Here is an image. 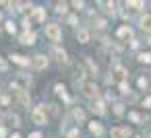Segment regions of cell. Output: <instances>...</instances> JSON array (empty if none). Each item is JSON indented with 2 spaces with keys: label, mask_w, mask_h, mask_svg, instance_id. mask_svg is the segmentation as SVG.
<instances>
[{
  "label": "cell",
  "mask_w": 151,
  "mask_h": 138,
  "mask_svg": "<svg viewBox=\"0 0 151 138\" xmlns=\"http://www.w3.org/2000/svg\"><path fill=\"white\" fill-rule=\"evenodd\" d=\"M81 93H83V97H87V99H97V95H99L95 83H83V85H81Z\"/></svg>",
  "instance_id": "cell-1"
},
{
  "label": "cell",
  "mask_w": 151,
  "mask_h": 138,
  "mask_svg": "<svg viewBox=\"0 0 151 138\" xmlns=\"http://www.w3.org/2000/svg\"><path fill=\"white\" fill-rule=\"evenodd\" d=\"M46 35H48V39H52V41H60V39H62L60 25H56V23H50V25L46 27Z\"/></svg>",
  "instance_id": "cell-2"
},
{
  "label": "cell",
  "mask_w": 151,
  "mask_h": 138,
  "mask_svg": "<svg viewBox=\"0 0 151 138\" xmlns=\"http://www.w3.org/2000/svg\"><path fill=\"white\" fill-rule=\"evenodd\" d=\"M31 120H33V124L42 126V124H46V122H48V115H46V111H44L42 107H37V109H33V113H31Z\"/></svg>",
  "instance_id": "cell-3"
},
{
  "label": "cell",
  "mask_w": 151,
  "mask_h": 138,
  "mask_svg": "<svg viewBox=\"0 0 151 138\" xmlns=\"http://www.w3.org/2000/svg\"><path fill=\"white\" fill-rule=\"evenodd\" d=\"M112 138H128L130 136V128H112Z\"/></svg>",
  "instance_id": "cell-4"
},
{
  "label": "cell",
  "mask_w": 151,
  "mask_h": 138,
  "mask_svg": "<svg viewBox=\"0 0 151 138\" xmlns=\"http://www.w3.org/2000/svg\"><path fill=\"white\" fill-rule=\"evenodd\" d=\"M33 66H35L37 70H44V68L48 66V58H46V56H42V54H40V56H35V58H33Z\"/></svg>",
  "instance_id": "cell-5"
},
{
  "label": "cell",
  "mask_w": 151,
  "mask_h": 138,
  "mask_svg": "<svg viewBox=\"0 0 151 138\" xmlns=\"http://www.w3.org/2000/svg\"><path fill=\"white\" fill-rule=\"evenodd\" d=\"M21 43H25V46H31V43H35V35H33L31 31H25V33L21 35Z\"/></svg>",
  "instance_id": "cell-6"
},
{
  "label": "cell",
  "mask_w": 151,
  "mask_h": 138,
  "mask_svg": "<svg viewBox=\"0 0 151 138\" xmlns=\"http://www.w3.org/2000/svg\"><path fill=\"white\" fill-rule=\"evenodd\" d=\"M33 19H35V21H46V11L40 9V6L33 9Z\"/></svg>",
  "instance_id": "cell-7"
},
{
  "label": "cell",
  "mask_w": 151,
  "mask_h": 138,
  "mask_svg": "<svg viewBox=\"0 0 151 138\" xmlns=\"http://www.w3.org/2000/svg\"><path fill=\"white\" fill-rule=\"evenodd\" d=\"M11 58H13V62H17L19 66H27V64H29V60H27L25 56H19V54H13Z\"/></svg>",
  "instance_id": "cell-8"
},
{
  "label": "cell",
  "mask_w": 151,
  "mask_h": 138,
  "mask_svg": "<svg viewBox=\"0 0 151 138\" xmlns=\"http://www.w3.org/2000/svg\"><path fill=\"white\" fill-rule=\"evenodd\" d=\"M77 39H79V43H87V41H89V31L81 29V31L77 33Z\"/></svg>",
  "instance_id": "cell-9"
},
{
  "label": "cell",
  "mask_w": 151,
  "mask_h": 138,
  "mask_svg": "<svg viewBox=\"0 0 151 138\" xmlns=\"http://www.w3.org/2000/svg\"><path fill=\"white\" fill-rule=\"evenodd\" d=\"M141 27L147 29V31H151V15H145V17L141 19Z\"/></svg>",
  "instance_id": "cell-10"
},
{
  "label": "cell",
  "mask_w": 151,
  "mask_h": 138,
  "mask_svg": "<svg viewBox=\"0 0 151 138\" xmlns=\"http://www.w3.org/2000/svg\"><path fill=\"white\" fill-rule=\"evenodd\" d=\"M89 130H91L93 134H101V132H104L101 124H97V122H91V124H89Z\"/></svg>",
  "instance_id": "cell-11"
},
{
  "label": "cell",
  "mask_w": 151,
  "mask_h": 138,
  "mask_svg": "<svg viewBox=\"0 0 151 138\" xmlns=\"http://www.w3.org/2000/svg\"><path fill=\"white\" fill-rule=\"evenodd\" d=\"M126 35L130 37V27H120L118 29V37H126Z\"/></svg>",
  "instance_id": "cell-12"
},
{
  "label": "cell",
  "mask_w": 151,
  "mask_h": 138,
  "mask_svg": "<svg viewBox=\"0 0 151 138\" xmlns=\"http://www.w3.org/2000/svg\"><path fill=\"white\" fill-rule=\"evenodd\" d=\"M93 111H97V113L101 115V113H106V105H104L101 101H97V103H95V107H93Z\"/></svg>",
  "instance_id": "cell-13"
},
{
  "label": "cell",
  "mask_w": 151,
  "mask_h": 138,
  "mask_svg": "<svg viewBox=\"0 0 151 138\" xmlns=\"http://www.w3.org/2000/svg\"><path fill=\"white\" fill-rule=\"evenodd\" d=\"M139 60H141V62H145V64H151V54H141V56H139Z\"/></svg>",
  "instance_id": "cell-14"
},
{
  "label": "cell",
  "mask_w": 151,
  "mask_h": 138,
  "mask_svg": "<svg viewBox=\"0 0 151 138\" xmlns=\"http://www.w3.org/2000/svg\"><path fill=\"white\" fill-rule=\"evenodd\" d=\"M75 117H77L79 122H83V120H85V113H83V109H75Z\"/></svg>",
  "instance_id": "cell-15"
},
{
  "label": "cell",
  "mask_w": 151,
  "mask_h": 138,
  "mask_svg": "<svg viewBox=\"0 0 151 138\" xmlns=\"http://www.w3.org/2000/svg\"><path fill=\"white\" fill-rule=\"evenodd\" d=\"M126 4H128V6H132V9H143V6H145L143 2H139V0H134V2H126Z\"/></svg>",
  "instance_id": "cell-16"
},
{
  "label": "cell",
  "mask_w": 151,
  "mask_h": 138,
  "mask_svg": "<svg viewBox=\"0 0 151 138\" xmlns=\"http://www.w3.org/2000/svg\"><path fill=\"white\" fill-rule=\"evenodd\" d=\"M56 11L64 15V13H66V4H64V2H58V4H56Z\"/></svg>",
  "instance_id": "cell-17"
},
{
  "label": "cell",
  "mask_w": 151,
  "mask_h": 138,
  "mask_svg": "<svg viewBox=\"0 0 151 138\" xmlns=\"http://www.w3.org/2000/svg\"><path fill=\"white\" fill-rule=\"evenodd\" d=\"M6 31H9V33H15V23H13V21L6 23Z\"/></svg>",
  "instance_id": "cell-18"
},
{
  "label": "cell",
  "mask_w": 151,
  "mask_h": 138,
  "mask_svg": "<svg viewBox=\"0 0 151 138\" xmlns=\"http://www.w3.org/2000/svg\"><path fill=\"white\" fill-rule=\"evenodd\" d=\"M64 91H66L64 85H56V93H58V95H64Z\"/></svg>",
  "instance_id": "cell-19"
},
{
  "label": "cell",
  "mask_w": 151,
  "mask_h": 138,
  "mask_svg": "<svg viewBox=\"0 0 151 138\" xmlns=\"http://www.w3.org/2000/svg\"><path fill=\"white\" fill-rule=\"evenodd\" d=\"M128 117H130L132 122H139V120H141V117H139V113H134V111H130V113H128Z\"/></svg>",
  "instance_id": "cell-20"
},
{
  "label": "cell",
  "mask_w": 151,
  "mask_h": 138,
  "mask_svg": "<svg viewBox=\"0 0 151 138\" xmlns=\"http://www.w3.org/2000/svg\"><path fill=\"white\" fill-rule=\"evenodd\" d=\"M120 91H122V93H128V85H126V83H124V80H122V83H120Z\"/></svg>",
  "instance_id": "cell-21"
},
{
  "label": "cell",
  "mask_w": 151,
  "mask_h": 138,
  "mask_svg": "<svg viewBox=\"0 0 151 138\" xmlns=\"http://www.w3.org/2000/svg\"><path fill=\"white\" fill-rule=\"evenodd\" d=\"M68 138H79V130H70L68 132Z\"/></svg>",
  "instance_id": "cell-22"
},
{
  "label": "cell",
  "mask_w": 151,
  "mask_h": 138,
  "mask_svg": "<svg viewBox=\"0 0 151 138\" xmlns=\"http://www.w3.org/2000/svg\"><path fill=\"white\" fill-rule=\"evenodd\" d=\"M139 87L145 89V87H147V78H139Z\"/></svg>",
  "instance_id": "cell-23"
},
{
  "label": "cell",
  "mask_w": 151,
  "mask_h": 138,
  "mask_svg": "<svg viewBox=\"0 0 151 138\" xmlns=\"http://www.w3.org/2000/svg\"><path fill=\"white\" fill-rule=\"evenodd\" d=\"M73 6H75V9H79V11H81V9H83V6H85V4H83V2H79V0H77V2H73Z\"/></svg>",
  "instance_id": "cell-24"
},
{
  "label": "cell",
  "mask_w": 151,
  "mask_h": 138,
  "mask_svg": "<svg viewBox=\"0 0 151 138\" xmlns=\"http://www.w3.org/2000/svg\"><path fill=\"white\" fill-rule=\"evenodd\" d=\"M11 122H13V126H19V117L17 115H11Z\"/></svg>",
  "instance_id": "cell-25"
},
{
  "label": "cell",
  "mask_w": 151,
  "mask_h": 138,
  "mask_svg": "<svg viewBox=\"0 0 151 138\" xmlns=\"http://www.w3.org/2000/svg\"><path fill=\"white\" fill-rule=\"evenodd\" d=\"M143 105H145V107H151V97H147V99L143 101Z\"/></svg>",
  "instance_id": "cell-26"
},
{
  "label": "cell",
  "mask_w": 151,
  "mask_h": 138,
  "mask_svg": "<svg viewBox=\"0 0 151 138\" xmlns=\"http://www.w3.org/2000/svg\"><path fill=\"white\" fill-rule=\"evenodd\" d=\"M68 23L70 25H77V17H68Z\"/></svg>",
  "instance_id": "cell-27"
},
{
  "label": "cell",
  "mask_w": 151,
  "mask_h": 138,
  "mask_svg": "<svg viewBox=\"0 0 151 138\" xmlns=\"http://www.w3.org/2000/svg\"><path fill=\"white\" fill-rule=\"evenodd\" d=\"M23 25H25V29H29V25H31V21H29V19H23Z\"/></svg>",
  "instance_id": "cell-28"
},
{
  "label": "cell",
  "mask_w": 151,
  "mask_h": 138,
  "mask_svg": "<svg viewBox=\"0 0 151 138\" xmlns=\"http://www.w3.org/2000/svg\"><path fill=\"white\" fill-rule=\"evenodd\" d=\"M114 111H116V113L120 115V113H122V105H116V107H114Z\"/></svg>",
  "instance_id": "cell-29"
},
{
  "label": "cell",
  "mask_w": 151,
  "mask_h": 138,
  "mask_svg": "<svg viewBox=\"0 0 151 138\" xmlns=\"http://www.w3.org/2000/svg\"><path fill=\"white\" fill-rule=\"evenodd\" d=\"M4 136H6V130H4V128H0V138H4Z\"/></svg>",
  "instance_id": "cell-30"
},
{
  "label": "cell",
  "mask_w": 151,
  "mask_h": 138,
  "mask_svg": "<svg viewBox=\"0 0 151 138\" xmlns=\"http://www.w3.org/2000/svg\"><path fill=\"white\" fill-rule=\"evenodd\" d=\"M31 138H42V134H40V132H33V134H31Z\"/></svg>",
  "instance_id": "cell-31"
},
{
  "label": "cell",
  "mask_w": 151,
  "mask_h": 138,
  "mask_svg": "<svg viewBox=\"0 0 151 138\" xmlns=\"http://www.w3.org/2000/svg\"><path fill=\"white\" fill-rule=\"evenodd\" d=\"M13 138H21V136H19V134H15V136H13Z\"/></svg>",
  "instance_id": "cell-32"
},
{
  "label": "cell",
  "mask_w": 151,
  "mask_h": 138,
  "mask_svg": "<svg viewBox=\"0 0 151 138\" xmlns=\"http://www.w3.org/2000/svg\"><path fill=\"white\" fill-rule=\"evenodd\" d=\"M149 138H151V134H149Z\"/></svg>",
  "instance_id": "cell-33"
}]
</instances>
